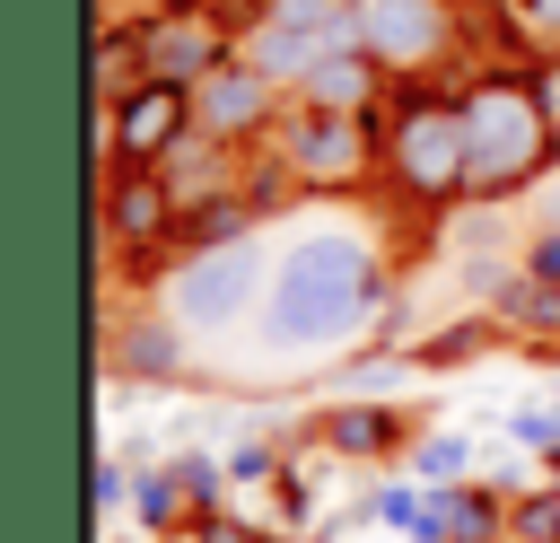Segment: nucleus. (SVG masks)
<instances>
[{
    "instance_id": "f257e3e1",
    "label": "nucleus",
    "mask_w": 560,
    "mask_h": 543,
    "mask_svg": "<svg viewBox=\"0 0 560 543\" xmlns=\"http://www.w3.org/2000/svg\"><path fill=\"white\" fill-rule=\"evenodd\" d=\"M385 298V263L359 228H298L280 236V263H271V298L254 315V333L236 342L245 350V377H306L324 368L332 350H350L368 333Z\"/></svg>"
},
{
    "instance_id": "f03ea898",
    "label": "nucleus",
    "mask_w": 560,
    "mask_h": 543,
    "mask_svg": "<svg viewBox=\"0 0 560 543\" xmlns=\"http://www.w3.org/2000/svg\"><path fill=\"white\" fill-rule=\"evenodd\" d=\"M271 263H280L271 236L201 245V254H184V263L158 280V315H166L184 342H245L254 315H262V298H271Z\"/></svg>"
},
{
    "instance_id": "7ed1b4c3",
    "label": "nucleus",
    "mask_w": 560,
    "mask_h": 543,
    "mask_svg": "<svg viewBox=\"0 0 560 543\" xmlns=\"http://www.w3.org/2000/svg\"><path fill=\"white\" fill-rule=\"evenodd\" d=\"M464 140H472V184L464 193H525L551 166V96H534L525 79H472L464 96Z\"/></svg>"
},
{
    "instance_id": "20e7f679",
    "label": "nucleus",
    "mask_w": 560,
    "mask_h": 543,
    "mask_svg": "<svg viewBox=\"0 0 560 543\" xmlns=\"http://www.w3.org/2000/svg\"><path fill=\"white\" fill-rule=\"evenodd\" d=\"M350 44H359V0H262L236 61H254L262 79L298 88L324 53H350Z\"/></svg>"
},
{
    "instance_id": "39448f33",
    "label": "nucleus",
    "mask_w": 560,
    "mask_h": 543,
    "mask_svg": "<svg viewBox=\"0 0 560 543\" xmlns=\"http://www.w3.org/2000/svg\"><path fill=\"white\" fill-rule=\"evenodd\" d=\"M385 166L402 193L420 201H446L472 184V140H464V105H438V96H402L394 105V131H385Z\"/></svg>"
},
{
    "instance_id": "423d86ee",
    "label": "nucleus",
    "mask_w": 560,
    "mask_h": 543,
    "mask_svg": "<svg viewBox=\"0 0 560 543\" xmlns=\"http://www.w3.org/2000/svg\"><path fill=\"white\" fill-rule=\"evenodd\" d=\"M140 61H149V79H166V88H201V79L228 61V35H219L210 9L175 0V9L140 18Z\"/></svg>"
},
{
    "instance_id": "0eeeda50",
    "label": "nucleus",
    "mask_w": 560,
    "mask_h": 543,
    "mask_svg": "<svg viewBox=\"0 0 560 543\" xmlns=\"http://www.w3.org/2000/svg\"><path fill=\"white\" fill-rule=\"evenodd\" d=\"M455 44L446 0H359V53H376L385 70H429Z\"/></svg>"
},
{
    "instance_id": "6e6552de",
    "label": "nucleus",
    "mask_w": 560,
    "mask_h": 543,
    "mask_svg": "<svg viewBox=\"0 0 560 543\" xmlns=\"http://www.w3.org/2000/svg\"><path fill=\"white\" fill-rule=\"evenodd\" d=\"M105 123V140L96 149H114L122 166H158L184 131H192V88H166V79H149L140 96H122L114 114H96Z\"/></svg>"
},
{
    "instance_id": "1a4fd4ad",
    "label": "nucleus",
    "mask_w": 560,
    "mask_h": 543,
    "mask_svg": "<svg viewBox=\"0 0 560 543\" xmlns=\"http://www.w3.org/2000/svg\"><path fill=\"white\" fill-rule=\"evenodd\" d=\"M280 158H289V175L315 184V193L359 184V175H368V123H359V114H315V105H306V114L289 123Z\"/></svg>"
},
{
    "instance_id": "9d476101",
    "label": "nucleus",
    "mask_w": 560,
    "mask_h": 543,
    "mask_svg": "<svg viewBox=\"0 0 560 543\" xmlns=\"http://www.w3.org/2000/svg\"><path fill=\"white\" fill-rule=\"evenodd\" d=\"M271 105H280V79H262L254 61H219V70L192 88V123H201L210 140H245L254 123H271Z\"/></svg>"
},
{
    "instance_id": "9b49d317",
    "label": "nucleus",
    "mask_w": 560,
    "mask_h": 543,
    "mask_svg": "<svg viewBox=\"0 0 560 543\" xmlns=\"http://www.w3.org/2000/svg\"><path fill=\"white\" fill-rule=\"evenodd\" d=\"M166 219H175V193H166L158 166H122V175L105 184V236L149 245V236H166Z\"/></svg>"
},
{
    "instance_id": "f8f14e48",
    "label": "nucleus",
    "mask_w": 560,
    "mask_h": 543,
    "mask_svg": "<svg viewBox=\"0 0 560 543\" xmlns=\"http://www.w3.org/2000/svg\"><path fill=\"white\" fill-rule=\"evenodd\" d=\"M376 70H385V61L359 53V44H350V53H324V61L298 79V105H315V114H368V105H376Z\"/></svg>"
},
{
    "instance_id": "ddd939ff",
    "label": "nucleus",
    "mask_w": 560,
    "mask_h": 543,
    "mask_svg": "<svg viewBox=\"0 0 560 543\" xmlns=\"http://www.w3.org/2000/svg\"><path fill=\"white\" fill-rule=\"evenodd\" d=\"M105 368H122V377H184V333H175L166 315H140V324L114 333Z\"/></svg>"
},
{
    "instance_id": "4468645a",
    "label": "nucleus",
    "mask_w": 560,
    "mask_h": 543,
    "mask_svg": "<svg viewBox=\"0 0 560 543\" xmlns=\"http://www.w3.org/2000/svg\"><path fill=\"white\" fill-rule=\"evenodd\" d=\"M411 534H420V543H490V534H499V508L472 499V490H438Z\"/></svg>"
},
{
    "instance_id": "2eb2a0df",
    "label": "nucleus",
    "mask_w": 560,
    "mask_h": 543,
    "mask_svg": "<svg viewBox=\"0 0 560 543\" xmlns=\"http://www.w3.org/2000/svg\"><path fill=\"white\" fill-rule=\"evenodd\" d=\"M341 455H376V447H394V412H332V429H324Z\"/></svg>"
},
{
    "instance_id": "dca6fc26",
    "label": "nucleus",
    "mask_w": 560,
    "mask_h": 543,
    "mask_svg": "<svg viewBox=\"0 0 560 543\" xmlns=\"http://www.w3.org/2000/svg\"><path fill=\"white\" fill-rule=\"evenodd\" d=\"M184 236H192V254H201V245H236V236H254V228H245V201H210L201 219H184Z\"/></svg>"
},
{
    "instance_id": "f3484780",
    "label": "nucleus",
    "mask_w": 560,
    "mask_h": 543,
    "mask_svg": "<svg viewBox=\"0 0 560 543\" xmlns=\"http://www.w3.org/2000/svg\"><path fill=\"white\" fill-rule=\"evenodd\" d=\"M516 534L525 543H560V499H525L516 508Z\"/></svg>"
},
{
    "instance_id": "a211bd4d",
    "label": "nucleus",
    "mask_w": 560,
    "mask_h": 543,
    "mask_svg": "<svg viewBox=\"0 0 560 543\" xmlns=\"http://www.w3.org/2000/svg\"><path fill=\"white\" fill-rule=\"evenodd\" d=\"M508 9H516V26H525V35L560 44V0H508Z\"/></svg>"
},
{
    "instance_id": "6ab92c4d",
    "label": "nucleus",
    "mask_w": 560,
    "mask_h": 543,
    "mask_svg": "<svg viewBox=\"0 0 560 543\" xmlns=\"http://www.w3.org/2000/svg\"><path fill=\"white\" fill-rule=\"evenodd\" d=\"M420 473H429V482L464 473V438H429V447H420Z\"/></svg>"
},
{
    "instance_id": "aec40b11",
    "label": "nucleus",
    "mask_w": 560,
    "mask_h": 543,
    "mask_svg": "<svg viewBox=\"0 0 560 543\" xmlns=\"http://www.w3.org/2000/svg\"><path fill=\"white\" fill-rule=\"evenodd\" d=\"M525 272H534V280H560V228H551V219H542V236L525 245Z\"/></svg>"
},
{
    "instance_id": "412c9836",
    "label": "nucleus",
    "mask_w": 560,
    "mask_h": 543,
    "mask_svg": "<svg viewBox=\"0 0 560 543\" xmlns=\"http://www.w3.org/2000/svg\"><path fill=\"white\" fill-rule=\"evenodd\" d=\"M516 438H525V447H560V412H525Z\"/></svg>"
},
{
    "instance_id": "4be33fe9",
    "label": "nucleus",
    "mask_w": 560,
    "mask_h": 543,
    "mask_svg": "<svg viewBox=\"0 0 560 543\" xmlns=\"http://www.w3.org/2000/svg\"><path fill=\"white\" fill-rule=\"evenodd\" d=\"M542 96H551V114H560V61H551V88H542Z\"/></svg>"
},
{
    "instance_id": "5701e85b",
    "label": "nucleus",
    "mask_w": 560,
    "mask_h": 543,
    "mask_svg": "<svg viewBox=\"0 0 560 543\" xmlns=\"http://www.w3.org/2000/svg\"><path fill=\"white\" fill-rule=\"evenodd\" d=\"M551 228H560V184H551Z\"/></svg>"
},
{
    "instance_id": "b1692460",
    "label": "nucleus",
    "mask_w": 560,
    "mask_h": 543,
    "mask_svg": "<svg viewBox=\"0 0 560 543\" xmlns=\"http://www.w3.org/2000/svg\"><path fill=\"white\" fill-rule=\"evenodd\" d=\"M551 482H560V455H551Z\"/></svg>"
},
{
    "instance_id": "393cba45",
    "label": "nucleus",
    "mask_w": 560,
    "mask_h": 543,
    "mask_svg": "<svg viewBox=\"0 0 560 543\" xmlns=\"http://www.w3.org/2000/svg\"><path fill=\"white\" fill-rule=\"evenodd\" d=\"M192 9H201V0H192Z\"/></svg>"
}]
</instances>
